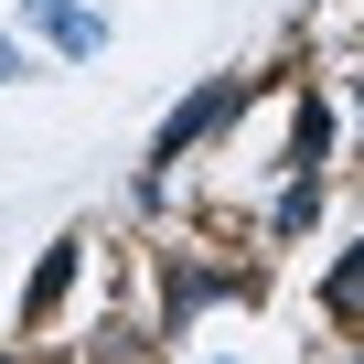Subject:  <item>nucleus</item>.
<instances>
[{
  "label": "nucleus",
  "instance_id": "nucleus-1",
  "mask_svg": "<svg viewBox=\"0 0 364 364\" xmlns=\"http://www.w3.org/2000/svg\"><path fill=\"white\" fill-rule=\"evenodd\" d=\"M236 97H247V86H193V97H182V107L161 118V139H150V171H139V193H161V171H171L182 150H193L204 129H225V107H236Z\"/></svg>",
  "mask_w": 364,
  "mask_h": 364
},
{
  "label": "nucleus",
  "instance_id": "nucleus-2",
  "mask_svg": "<svg viewBox=\"0 0 364 364\" xmlns=\"http://www.w3.org/2000/svg\"><path fill=\"white\" fill-rule=\"evenodd\" d=\"M22 22H33L54 54H107V22H97V11H75V0H22Z\"/></svg>",
  "mask_w": 364,
  "mask_h": 364
},
{
  "label": "nucleus",
  "instance_id": "nucleus-3",
  "mask_svg": "<svg viewBox=\"0 0 364 364\" xmlns=\"http://www.w3.org/2000/svg\"><path fill=\"white\" fill-rule=\"evenodd\" d=\"M75 247H86V236H65V247H43V268H33V289H22V332H43V321L65 311V289H75Z\"/></svg>",
  "mask_w": 364,
  "mask_h": 364
},
{
  "label": "nucleus",
  "instance_id": "nucleus-4",
  "mask_svg": "<svg viewBox=\"0 0 364 364\" xmlns=\"http://www.w3.org/2000/svg\"><path fill=\"white\" fill-rule=\"evenodd\" d=\"M332 161V107L321 97H300V129H289V171H321Z\"/></svg>",
  "mask_w": 364,
  "mask_h": 364
},
{
  "label": "nucleus",
  "instance_id": "nucleus-5",
  "mask_svg": "<svg viewBox=\"0 0 364 364\" xmlns=\"http://www.w3.org/2000/svg\"><path fill=\"white\" fill-rule=\"evenodd\" d=\"M321 300H332V311H353V300H364V247H353V257L332 268V289H321Z\"/></svg>",
  "mask_w": 364,
  "mask_h": 364
},
{
  "label": "nucleus",
  "instance_id": "nucleus-6",
  "mask_svg": "<svg viewBox=\"0 0 364 364\" xmlns=\"http://www.w3.org/2000/svg\"><path fill=\"white\" fill-rule=\"evenodd\" d=\"M11 75H22V43H0V86H11Z\"/></svg>",
  "mask_w": 364,
  "mask_h": 364
},
{
  "label": "nucleus",
  "instance_id": "nucleus-7",
  "mask_svg": "<svg viewBox=\"0 0 364 364\" xmlns=\"http://www.w3.org/2000/svg\"><path fill=\"white\" fill-rule=\"evenodd\" d=\"M353 118H364V86H353Z\"/></svg>",
  "mask_w": 364,
  "mask_h": 364
}]
</instances>
